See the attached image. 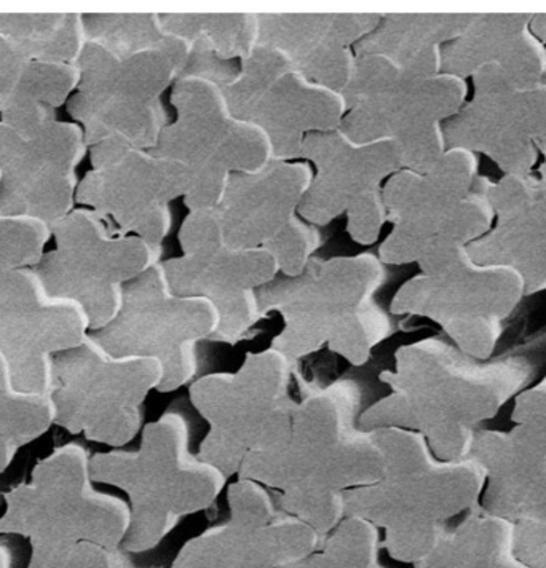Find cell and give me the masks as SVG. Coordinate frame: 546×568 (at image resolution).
<instances>
[{"label": "cell", "mask_w": 546, "mask_h": 568, "mask_svg": "<svg viewBox=\"0 0 546 568\" xmlns=\"http://www.w3.org/2000/svg\"><path fill=\"white\" fill-rule=\"evenodd\" d=\"M79 83V64L32 60L0 36V119L38 105L61 108Z\"/></svg>", "instance_id": "obj_17"}, {"label": "cell", "mask_w": 546, "mask_h": 568, "mask_svg": "<svg viewBox=\"0 0 546 568\" xmlns=\"http://www.w3.org/2000/svg\"><path fill=\"white\" fill-rule=\"evenodd\" d=\"M513 424L530 429L546 444V378L516 396Z\"/></svg>", "instance_id": "obj_23"}, {"label": "cell", "mask_w": 546, "mask_h": 568, "mask_svg": "<svg viewBox=\"0 0 546 568\" xmlns=\"http://www.w3.org/2000/svg\"><path fill=\"white\" fill-rule=\"evenodd\" d=\"M90 155L93 170L79 182L78 203L152 242L162 229L165 160L114 141L93 145Z\"/></svg>", "instance_id": "obj_13"}, {"label": "cell", "mask_w": 546, "mask_h": 568, "mask_svg": "<svg viewBox=\"0 0 546 568\" xmlns=\"http://www.w3.org/2000/svg\"><path fill=\"white\" fill-rule=\"evenodd\" d=\"M472 457L486 471L482 506L513 524L546 517V444L524 426L479 429Z\"/></svg>", "instance_id": "obj_14"}, {"label": "cell", "mask_w": 546, "mask_h": 568, "mask_svg": "<svg viewBox=\"0 0 546 568\" xmlns=\"http://www.w3.org/2000/svg\"><path fill=\"white\" fill-rule=\"evenodd\" d=\"M89 152L79 123L47 105L0 119V211L53 225L75 210L78 169Z\"/></svg>", "instance_id": "obj_7"}, {"label": "cell", "mask_w": 546, "mask_h": 568, "mask_svg": "<svg viewBox=\"0 0 546 568\" xmlns=\"http://www.w3.org/2000/svg\"><path fill=\"white\" fill-rule=\"evenodd\" d=\"M163 378L160 359L112 355L89 334L54 358L57 425L93 443L125 446L140 432L144 399Z\"/></svg>", "instance_id": "obj_5"}, {"label": "cell", "mask_w": 546, "mask_h": 568, "mask_svg": "<svg viewBox=\"0 0 546 568\" xmlns=\"http://www.w3.org/2000/svg\"><path fill=\"white\" fill-rule=\"evenodd\" d=\"M65 568H138L130 562L129 557L119 548L97 545V542H82L72 552Z\"/></svg>", "instance_id": "obj_26"}, {"label": "cell", "mask_w": 546, "mask_h": 568, "mask_svg": "<svg viewBox=\"0 0 546 568\" xmlns=\"http://www.w3.org/2000/svg\"><path fill=\"white\" fill-rule=\"evenodd\" d=\"M516 552L526 566L546 568V517L515 524Z\"/></svg>", "instance_id": "obj_25"}, {"label": "cell", "mask_w": 546, "mask_h": 568, "mask_svg": "<svg viewBox=\"0 0 546 568\" xmlns=\"http://www.w3.org/2000/svg\"><path fill=\"white\" fill-rule=\"evenodd\" d=\"M486 471L475 457L442 460L385 476L373 486L345 491L347 516L377 527L447 529L446 524L482 504Z\"/></svg>", "instance_id": "obj_11"}, {"label": "cell", "mask_w": 546, "mask_h": 568, "mask_svg": "<svg viewBox=\"0 0 546 568\" xmlns=\"http://www.w3.org/2000/svg\"><path fill=\"white\" fill-rule=\"evenodd\" d=\"M90 329L85 308L53 296L36 268L0 282V355L23 392L53 393L54 358L83 344Z\"/></svg>", "instance_id": "obj_9"}, {"label": "cell", "mask_w": 546, "mask_h": 568, "mask_svg": "<svg viewBox=\"0 0 546 568\" xmlns=\"http://www.w3.org/2000/svg\"><path fill=\"white\" fill-rule=\"evenodd\" d=\"M530 369L519 359L476 363L462 353L424 342L400 352L392 387L363 415L367 429L396 428L421 433L442 460L472 457L473 443L484 422L524 392Z\"/></svg>", "instance_id": "obj_1"}, {"label": "cell", "mask_w": 546, "mask_h": 568, "mask_svg": "<svg viewBox=\"0 0 546 568\" xmlns=\"http://www.w3.org/2000/svg\"><path fill=\"white\" fill-rule=\"evenodd\" d=\"M323 538L290 515L261 527L231 520L185 542L171 568H286L315 555Z\"/></svg>", "instance_id": "obj_15"}, {"label": "cell", "mask_w": 546, "mask_h": 568, "mask_svg": "<svg viewBox=\"0 0 546 568\" xmlns=\"http://www.w3.org/2000/svg\"><path fill=\"white\" fill-rule=\"evenodd\" d=\"M220 324L210 298L173 296L165 272L154 267L127 287L118 318L93 336L112 355L160 359L165 367L160 392H169L191 381L192 345L218 333Z\"/></svg>", "instance_id": "obj_8"}, {"label": "cell", "mask_w": 546, "mask_h": 568, "mask_svg": "<svg viewBox=\"0 0 546 568\" xmlns=\"http://www.w3.org/2000/svg\"><path fill=\"white\" fill-rule=\"evenodd\" d=\"M286 568H384L381 564L374 566H360V564L348 562V560L338 559L333 555H327L325 551L315 552L307 559L302 560L300 564Z\"/></svg>", "instance_id": "obj_27"}, {"label": "cell", "mask_w": 546, "mask_h": 568, "mask_svg": "<svg viewBox=\"0 0 546 568\" xmlns=\"http://www.w3.org/2000/svg\"><path fill=\"white\" fill-rule=\"evenodd\" d=\"M57 424L53 393L23 392L14 385L10 364L0 355V475L17 454Z\"/></svg>", "instance_id": "obj_19"}, {"label": "cell", "mask_w": 546, "mask_h": 568, "mask_svg": "<svg viewBox=\"0 0 546 568\" xmlns=\"http://www.w3.org/2000/svg\"><path fill=\"white\" fill-rule=\"evenodd\" d=\"M0 36L46 63L79 64L89 42L80 13H0Z\"/></svg>", "instance_id": "obj_18"}, {"label": "cell", "mask_w": 546, "mask_h": 568, "mask_svg": "<svg viewBox=\"0 0 546 568\" xmlns=\"http://www.w3.org/2000/svg\"><path fill=\"white\" fill-rule=\"evenodd\" d=\"M53 239L52 225L0 211V282L23 268L38 267Z\"/></svg>", "instance_id": "obj_20"}, {"label": "cell", "mask_w": 546, "mask_h": 568, "mask_svg": "<svg viewBox=\"0 0 546 568\" xmlns=\"http://www.w3.org/2000/svg\"><path fill=\"white\" fill-rule=\"evenodd\" d=\"M247 450L243 449L235 440L228 438L216 429H211L203 440L199 457L209 464L216 466L225 476L240 473L245 462Z\"/></svg>", "instance_id": "obj_24"}, {"label": "cell", "mask_w": 546, "mask_h": 568, "mask_svg": "<svg viewBox=\"0 0 546 568\" xmlns=\"http://www.w3.org/2000/svg\"><path fill=\"white\" fill-rule=\"evenodd\" d=\"M93 483L90 454L71 443L40 460L29 483L7 491L0 534L31 541L28 568H65L82 542L119 548L125 541L130 505Z\"/></svg>", "instance_id": "obj_3"}, {"label": "cell", "mask_w": 546, "mask_h": 568, "mask_svg": "<svg viewBox=\"0 0 546 568\" xmlns=\"http://www.w3.org/2000/svg\"><path fill=\"white\" fill-rule=\"evenodd\" d=\"M416 568H530L516 552L515 524L487 511L469 509L447 529L432 555Z\"/></svg>", "instance_id": "obj_16"}, {"label": "cell", "mask_w": 546, "mask_h": 568, "mask_svg": "<svg viewBox=\"0 0 546 568\" xmlns=\"http://www.w3.org/2000/svg\"><path fill=\"white\" fill-rule=\"evenodd\" d=\"M523 284L505 273L435 272L400 293V311L425 313L442 322L468 355L486 358L498 322L518 301Z\"/></svg>", "instance_id": "obj_12"}, {"label": "cell", "mask_w": 546, "mask_h": 568, "mask_svg": "<svg viewBox=\"0 0 546 568\" xmlns=\"http://www.w3.org/2000/svg\"><path fill=\"white\" fill-rule=\"evenodd\" d=\"M232 523L245 527L267 526L279 517L269 491L261 483L240 476L229 490Z\"/></svg>", "instance_id": "obj_22"}, {"label": "cell", "mask_w": 546, "mask_h": 568, "mask_svg": "<svg viewBox=\"0 0 546 568\" xmlns=\"http://www.w3.org/2000/svg\"><path fill=\"white\" fill-rule=\"evenodd\" d=\"M286 353L250 355L236 374L206 375L191 388L195 409L211 425L253 453L283 449L291 439L294 403L287 395Z\"/></svg>", "instance_id": "obj_10"}, {"label": "cell", "mask_w": 546, "mask_h": 568, "mask_svg": "<svg viewBox=\"0 0 546 568\" xmlns=\"http://www.w3.org/2000/svg\"><path fill=\"white\" fill-rule=\"evenodd\" d=\"M13 551L9 542L0 541V568H12Z\"/></svg>", "instance_id": "obj_28"}, {"label": "cell", "mask_w": 546, "mask_h": 568, "mask_svg": "<svg viewBox=\"0 0 546 568\" xmlns=\"http://www.w3.org/2000/svg\"><path fill=\"white\" fill-rule=\"evenodd\" d=\"M85 50L68 111L89 149L114 141L144 149L156 141L155 94L165 87V52L154 21L138 14H83Z\"/></svg>", "instance_id": "obj_2"}, {"label": "cell", "mask_w": 546, "mask_h": 568, "mask_svg": "<svg viewBox=\"0 0 546 568\" xmlns=\"http://www.w3.org/2000/svg\"><path fill=\"white\" fill-rule=\"evenodd\" d=\"M52 232L54 250L34 268L53 296L85 308L91 329L98 333L122 311L125 283L154 268V246L115 231L108 217L85 206L53 224Z\"/></svg>", "instance_id": "obj_6"}, {"label": "cell", "mask_w": 546, "mask_h": 568, "mask_svg": "<svg viewBox=\"0 0 546 568\" xmlns=\"http://www.w3.org/2000/svg\"><path fill=\"white\" fill-rule=\"evenodd\" d=\"M280 505L286 515L297 517L313 529L331 534L347 517L345 491L322 489V487H296L282 491Z\"/></svg>", "instance_id": "obj_21"}, {"label": "cell", "mask_w": 546, "mask_h": 568, "mask_svg": "<svg viewBox=\"0 0 546 568\" xmlns=\"http://www.w3.org/2000/svg\"><path fill=\"white\" fill-rule=\"evenodd\" d=\"M94 483L127 491L131 526L123 546L130 552L154 549L181 516L214 504L228 476L189 450L184 418L166 414L145 426L134 453L114 450L91 457Z\"/></svg>", "instance_id": "obj_4"}]
</instances>
